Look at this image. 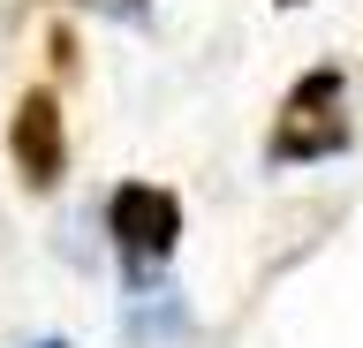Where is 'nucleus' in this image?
<instances>
[{
	"instance_id": "obj_5",
	"label": "nucleus",
	"mask_w": 363,
	"mask_h": 348,
	"mask_svg": "<svg viewBox=\"0 0 363 348\" xmlns=\"http://www.w3.org/2000/svg\"><path fill=\"white\" fill-rule=\"evenodd\" d=\"M45 69H53V76H76V69H84V38H76L68 23L45 30Z\"/></svg>"
},
{
	"instance_id": "obj_6",
	"label": "nucleus",
	"mask_w": 363,
	"mask_h": 348,
	"mask_svg": "<svg viewBox=\"0 0 363 348\" xmlns=\"http://www.w3.org/2000/svg\"><path fill=\"white\" fill-rule=\"evenodd\" d=\"M272 8H303V0H272Z\"/></svg>"
},
{
	"instance_id": "obj_8",
	"label": "nucleus",
	"mask_w": 363,
	"mask_h": 348,
	"mask_svg": "<svg viewBox=\"0 0 363 348\" xmlns=\"http://www.w3.org/2000/svg\"><path fill=\"white\" fill-rule=\"evenodd\" d=\"M45 348H61V341H45Z\"/></svg>"
},
{
	"instance_id": "obj_1",
	"label": "nucleus",
	"mask_w": 363,
	"mask_h": 348,
	"mask_svg": "<svg viewBox=\"0 0 363 348\" xmlns=\"http://www.w3.org/2000/svg\"><path fill=\"white\" fill-rule=\"evenodd\" d=\"M106 242H113V257H121L129 288H144V280L182 250V197L167 182H136V174L113 182L106 189Z\"/></svg>"
},
{
	"instance_id": "obj_2",
	"label": "nucleus",
	"mask_w": 363,
	"mask_h": 348,
	"mask_svg": "<svg viewBox=\"0 0 363 348\" xmlns=\"http://www.w3.org/2000/svg\"><path fill=\"white\" fill-rule=\"evenodd\" d=\"M8 159H16V182L30 197H53L68 182V114L53 84H30L8 106Z\"/></svg>"
},
{
	"instance_id": "obj_7",
	"label": "nucleus",
	"mask_w": 363,
	"mask_h": 348,
	"mask_svg": "<svg viewBox=\"0 0 363 348\" xmlns=\"http://www.w3.org/2000/svg\"><path fill=\"white\" fill-rule=\"evenodd\" d=\"M121 8H144V0H121Z\"/></svg>"
},
{
	"instance_id": "obj_3",
	"label": "nucleus",
	"mask_w": 363,
	"mask_h": 348,
	"mask_svg": "<svg viewBox=\"0 0 363 348\" xmlns=\"http://www.w3.org/2000/svg\"><path fill=\"white\" fill-rule=\"evenodd\" d=\"M356 144L348 114H280L265 137V167H311V159H340Z\"/></svg>"
},
{
	"instance_id": "obj_4",
	"label": "nucleus",
	"mask_w": 363,
	"mask_h": 348,
	"mask_svg": "<svg viewBox=\"0 0 363 348\" xmlns=\"http://www.w3.org/2000/svg\"><path fill=\"white\" fill-rule=\"evenodd\" d=\"M348 106V76L333 69V61H318V69H303L288 84V99H280V114H340Z\"/></svg>"
}]
</instances>
